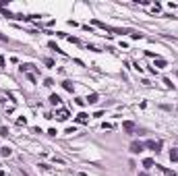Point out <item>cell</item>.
Instances as JSON below:
<instances>
[{"label":"cell","mask_w":178,"mask_h":176,"mask_svg":"<svg viewBox=\"0 0 178 176\" xmlns=\"http://www.w3.org/2000/svg\"><path fill=\"white\" fill-rule=\"evenodd\" d=\"M145 149V143H141V141H133L130 143V153H141Z\"/></svg>","instance_id":"obj_1"},{"label":"cell","mask_w":178,"mask_h":176,"mask_svg":"<svg viewBox=\"0 0 178 176\" xmlns=\"http://www.w3.org/2000/svg\"><path fill=\"white\" fill-rule=\"evenodd\" d=\"M145 147H149V149H153V151H159L162 149V141H145Z\"/></svg>","instance_id":"obj_2"},{"label":"cell","mask_w":178,"mask_h":176,"mask_svg":"<svg viewBox=\"0 0 178 176\" xmlns=\"http://www.w3.org/2000/svg\"><path fill=\"white\" fill-rule=\"evenodd\" d=\"M122 128H124L126 133H133V131H135V122H133V120H124V122H122Z\"/></svg>","instance_id":"obj_3"},{"label":"cell","mask_w":178,"mask_h":176,"mask_svg":"<svg viewBox=\"0 0 178 176\" xmlns=\"http://www.w3.org/2000/svg\"><path fill=\"white\" fill-rule=\"evenodd\" d=\"M153 166H155V162H153L151 157H147V160H143V168H145V170H149V168H153Z\"/></svg>","instance_id":"obj_4"},{"label":"cell","mask_w":178,"mask_h":176,"mask_svg":"<svg viewBox=\"0 0 178 176\" xmlns=\"http://www.w3.org/2000/svg\"><path fill=\"white\" fill-rule=\"evenodd\" d=\"M85 102H87V104H95V102H97V93H91V95H87V97H85Z\"/></svg>","instance_id":"obj_5"},{"label":"cell","mask_w":178,"mask_h":176,"mask_svg":"<svg viewBox=\"0 0 178 176\" xmlns=\"http://www.w3.org/2000/svg\"><path fill=\"white\" fill-rule=\"evenodd\" d=\"M50 102H52L54 106H58V104H60V95H56V93H52V95H50Z\"/></svg>","instance_id":"obj_6"},{"label":"cell","mask_w":178,"mask_h":176,"mask_svg":"<svg viewBox=\"0 0 178 176\" xmlns=\"http://www.w3.org/2000/svg\"><path fill=\"white\" fill-rule=\"evenodd\" d=\"M62 87L66 89V91H70V93H73V89H75V85H73L70 81H64V83H62Z\"/></svg>","instance_id":"obj_7"},{"label":"cell","mask_w":178,"mask_h":176,"mask_svg":"<svg viewBox=\"0 0 178 176\" xmlns=\"http://www.w3.org/2000/svg\"><path fill=\"white\" fill-rule=\"evenodd\" d=\"M77 122H79V124H83V122H87V114H85V112H81V114L77 116Z\"/></svg>","instance_id":"obj_8"},{"label":"cell","mask_w":178,"mask_h":176,"mask_svg":"<svg viewBox=\"0 0 178 176\" xmlns=\"http://www.w3.org/2000/svg\"><path fill=\"white\" fill-rule=\"evenodd\" d=\"M0 153H2V157H8L13 151H10V147H2V149H0Z\"/></svg>","instance_id":"obj_9"},{"label":"cell","mask_w":178,"mask_h":176,"mask_svg":"<svg viewBox=\"0 0 178 176\" xmlns=\"http://www.w3.org/2000/svg\"><path fill=\"white\" fill-rule=\"evenodd\" d=\"M170 160H172V162H178V149H172V151H170Z\"/></svg>","instance_id":"obj_10"},{"label":"cell","mask_w":178,"mask_h":176,"mask_svg":"<svg viewBox=\"0 0 178 176\" xmlns=\"http://www.w3.org/2000/svg\"><path fill=\"white\" fill-rule=\"evenodd\" d=\"M155 66L164 68V66H168V62H166V60H162V58H157V60H155Z\"/></svg>","instance_id":"obj_11"},{"label":"cell","mask_w":178,"mask_h":176,"mask_svg":"<svg viewBox=\"0 0 178 176\" xmlns=\"http://www.w3.org/2000/svg\"><path fill=\"white\" fill-rule=\"evenodd\" d=\"M58 118H60V120H66V118H68V112H66V110H60V112H58Z\"/></svg>","instance_id":"obj_12"},{"label":"cell","mask_w":178,"mask_h":176,"mask_svg":"<svg viewBox=\"0 0 178 176\" xmlns=\"http://www.w3.org/2000/svg\"><path fill=\"white\" fill-rule=\"evenodd\" d=\"M75 102H77V106H81V108H83V106H85V104H87V102H85V99H83V97H77V99H75Z\"/></svg>","instance_id":"obj_13"},{"label":"cell","mask_w":178,"mask_h":176,"mask_svg":"<svg viewBox=\"0 0 178 176\" xmlns=\"http://www.w3.org/2000/svg\"><path fill=\"white\" fill-rule=\"evenodd\" d=\"M133 39H143V33H130Z\"/></svg>","instance_id":"obj_14"},{"label":"cell","mask_w":178,"mask_h":176,"mask_svg":"<svg viewBox=\"0 0 178 176\" xmlns=\"http://www.w3.org/2000/svg\"><path fill=\"white\" fill-rule=\"evenodd\" d=\"M48 46H50V48H52V50H56V52H62V50H60L58 46H56V44H54V42H50V44H48Z\"/></svg>","instance_id":"obj_15"},{"label":"cell","mask_w":178,"mask_h":176,"mask_svg":"<svg viewBox=\"0 0 178 176\" xmlns=\"http://www.w3.org/2000/svg\"><path fill=\"white\" fill-rule=\"evenodd\" d=\"M44 64H46V66H50V68H52V66H54V60H50V58H46V60H44Z\"/></svg>","instance_id":"obj_16"},{"label":"cell","mask_w":178,"mask_h":176,"mask_svg":"<svg viewBox=\"0 0 178 176\" xmlns=\"http://www.w3.org/2000/svg\"><path fill=\"white\" fill-rule=\"evenodd\" d=\"M44 85H48V87H50V85H54V79H50V77H48V79L44 81Z\"/></svg>","instance_id":"obj_17"},{"label":"cell","mask_w":178,"mask_h":176,"mask_svg":"<svg viewBox=\"0 0 178 176\" xmlns=\"http://www.w3.org/2000/svg\"><path fill=\"white\" fill-rule=\"evenodd\" d=\"M164 174H166V176H178L176 172H172V170H164Z\"/></svg>","instance_id":"obj_18"},{"label":"cell","mask_w":178,"mask_h":176,"mask_svg":"<svg viewBox=\"0 0 178 176\" xmlns=\"http://www.w3.org/2000/svg\"><path fill=\"white\" fill-rule=\"evenodd\" d=\"M0 66H4V56H0Z\"/></svg>","instance_id":"obj_19"},{"label":"cell","mask_w":178,"mask_h":176,"mask_svg":"<svg viewBox=\"0 0 178 176\" xmlns=\"http://www.w3.org/2000/svg\"><path fill=\"white\" fill-rule=\"evenodd\" d=\"M137 176H149V174H147V172H141V174H137Z\"/></svg>","instance_id":"obj_20"},{"label":"cell","mask_w":178,"mask_h":176,"mask_svg":"<svg viewBox=\"0 0 178 176\" xmlns=\"http://www.w3.org/2000/svg\"><path fill=\"white\" fill-rule=\"evenodd\" d=\"M0 176H4V172H2V170H0Z\"/></svg>","instance_id":"obj_21"},{"label":"cell","mask_w":178,"mask_h":176,"mask_svg":"<svg viewBox=\"0 0 178 176\" xmlns=\"http://www.w3.org/2000/svg\"><path fill=\"white\" fill-rule=\"evenodd\" d=\"M176 77H178V71H176Z\"/></svg>","instance_id":"obj_22"}]
</instances>
